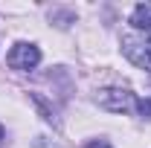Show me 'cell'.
<instances>
[{
	"mask_svg": "<svg viewBox=\"0 0 151 148\" xmlns=\"http://www.w3.org/2000/svg\"><path fill=\"white\" fill-rule=\"evenodd\" d=\"M99 105L111 113H128L137 108V96L131 90H119V87H108L99 93Z\"/></svg>",
	"mask_w": 151,
	"mask_h": 148,
	"instance_id": "1",
	"label": "cell"
},
{
	"mask_svg": "<svg viewBox=\"0 0 151 148\" xmlns=\"http://www.w3.org/2000/svg\"><path fill=\"white\" fill-rule=\"evenodd\" d=\"M122 52L139 70H151V44H145L134 35H122Z\"/></svg>",
	"mask_w": 151,
	"mask_h": 148,
	"instance_id": "2",
	"label": "cell"
},
{
	"mask_svg": "<svg viewBox=\"0 0 151 148\" xmlns=\"http://www.w3.org/2000/svg\"><path fill=\"white\" fill-rule=\"evenodd\" d=\"M38 61H41V50L35 44H15L9 58H6V64L12 70H35Z\"/></svg>",
	"mask_w": 151,
	"mask_h": 148,
	"instance_id": "3",
	"label": "cell"
},
{
	"mask_svg": "<svg viewBox=\"0 0 151 148\" xmlns=\"http://www.w3.org/2000/svg\"><path fill=\"white\" fill-rule=\"evenodd\" d=\"M131 23L137 26V29H148V32H151V6H148V3H139V6L134 9Z\"/></svg>",
	"mask_w": 151,
	"mask_h": 148,
	"instance_id": "4",
	"label": "cell"
},
{
	"mask_svg": "<svg viewBox=\"0 0 151 148\" xmlns=\"http://www.w3.org/2000/svg\"><path fill=\"white\" fill-rule=\"evenodd\" d=\"M137 111L142 113L145 119H151V96H148V99H142V102H137Z\"/></svg>",
	"mask_w": 151,
	"mask_h": 148,
	"instance_id": "5",
	"label": "cell"
},
{
	"mask_svg": "<svg viewBox=\"0 0 151 148\" xmlns=\"http://www.w3.org/2000/svg\"><path fill=\"white\" fill-rule=\"evenodd\" d=\"M87 148H111V145H108V142H90Z\"/></svg>",
	"mask_w": 151,
	"mask_h": 148,
	"instance_id": "6",
	"label": "cell"
},
{
	"mask_svg": "<svg viewBox=\"0 0 151 148\" xmlns=\"http://www.w3.org/2000/svg\"><path fill=\"white\" fill-rule=\"evenodd\" d=\"M0 139H3V128H0Z\"/></svg>",
	"mask_w": 151,
	"mask_h": 148,
	"instance_id": "7",
	"label": "cell"
}]
</instances>
